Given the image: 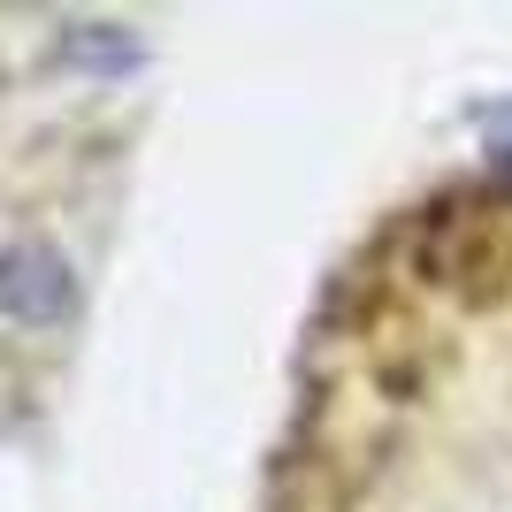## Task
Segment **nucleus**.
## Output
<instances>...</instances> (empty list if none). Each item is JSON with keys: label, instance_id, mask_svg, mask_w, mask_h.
Here are the masks:
<instances>
[{"label": "nucleus", "instance_id": "1", "mask_svg": "<svg viewBox=\"0 0 512 512\" xmlns=\"http://www.w3.org/2000/svg\"><path fill=\"white\" fill-rule=\"evenodd\" d=\"M69 306V268L46 245H16L0 253V314L16 321H54Z\"/></svg>", "mask_w": 512, "mask_h": 512}]
</instances>
